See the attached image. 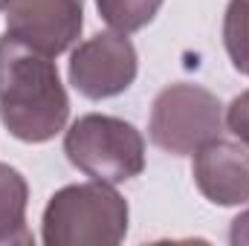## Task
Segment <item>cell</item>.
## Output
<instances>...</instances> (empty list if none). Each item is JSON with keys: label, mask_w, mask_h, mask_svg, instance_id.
Here are the masks:
<instances>
[{"label": "cell", "mask_w": 249, "mask_h": 246, "mask_svg": "<svg viewBox=\"0 0 249 246\" xmlns=\"http://www.w3.org/2000/svg\"><path fill=\"white\" fill-rule=\"evenodd\" d=\"M229 244H232V246H249V209H247V211H241V214L232 220Z\"/></svg>", "instance_id": "obj_12"}, {"label": "cell", "mask_w": 249, "mask_h": 246, "mask_svg": "<svg viewBox=\"0 0 249 246\" xmlns=\"http://www.w3.org/2000/svg\"><path fill=\"white\" fill-rule=\"evenodd\" d=\"M223 133V105L220 99L200 87L177 81L157 93L151 105L148 136L151 142L174 157H191L206 142Z\"/></svg>", "instance_id": "obj_4"}, {"label": "cell", "mask_w": 249, "mask_h": 246, "mask_svg": "<svg viewBox=\"0 0 249 246\" xmlns=\"http://www.w3.org/2000/svg\"><path fill=\"white\" fill-rule=\"evenodd\" d=\"M162 3L165 0H96V9L110 29L130 35V32L145 29L157 18Z\"/></svg>", "instance_id": "obj_9"}, {"label": "cell", "mask_w": 249, "mask_h": 246, "mask_svg": "<svg viewBox=\"0 0 249 246\" xmlns=\"http://www.w3.org/2000/svg\"><path fill=\"white\" fill-rule=\"evenodd\" d=\"M136 47L116 29L81 41L70 55V84L93 102L122 96L136 81Z\"/></svg>", "instance_id": "obj_5"}, {"label": "cell", "mask_w": 249, "mask_h": 246, "mask_svg": "<svg viewBox=\"0 0 249 246\" xmlns=\"http://www.w3.org/2000/svg\"><path fill=\"white\" fill-rule=\"evenodd\" d=\"M0 9H6V0H0Z\"/></svg>", "instance_id": "obj_13"}, {"label": "cell", "mask_w": 249, "mask_h": 246, "mask_svg": "<svg viewBox=\"0 0 249 246\" xmlns=\"http://www.w3.org/2000/svg\"><path fill=\"white\" fill-rule=\"evenodd\" d=\"M70 119V96L53 55L12 35L0 38V122L29 145L55 139Z\"/></svg>", "instance_id": "obj_1"}, {"label": "cell", "mask_w": 249, "mask_h": 246, "mask_svg": "<svg viewBox=\"0 0 249 246\" xmlns=\"http://www.w3.org/2000/svg\"><path fill=\"white\" fill-rule=\"evenodd\" d=\"M67 159L90 180L119 185L145 171V139L119 116L87 113L64 133Z\"/></svg>", "instance_id": "obj_3"}, {"label": "cell", "mask_w": 249, "mask_h": 246, "mask_svg": "<svg viewBox=\"0 0 249 246\" xmlns=\"http://www.w3.org/2000/svg\"><path fill=\"white\" fill-rule=\"evenodd\" d=\"M6 35L44 53L72 50L84 29V0H6Z\"/></svg>", "instance_id": "obj_6"}, {"label": "cell", "mask_w": 249, "mask_h": 246, "mask_svg": "<svg viewBox=\"0 0 249 246\" xmlns=\"http://www.w3.org/2000/svg\"><path fill=\"white\" fill-rule=\"evenodd\" d=\"M130 209L110 183H75L58 188L41 217L47 246H116L127 235Z\"/></svg>", "instance_id": "obj_2"}, {"label": "cell", "mask_w": 249, "mask_h": 246, "mask_svg": "<svg viewBox=\"0 0 249 246\" xmlns=\"http://www.w3.org/2000/svg\"><path fill=\"white\" fill-rule=\"evenodd\" d=\"M29 183L26 177L0 162V246H32V229L26 226Z\"/></svg>", "instance_id": "obj_8"}, {"label": "cell", "mask_w": 249, "mask_h": 246, "mask_svg": "<svg viewBox=\"0 0 249 246\" xmlns=\"http://www.w3.org/2000/svg\"><path fill=\"white\" fill-rule=\"evenodd\" d=\"M191 162V177L197 191L214 206H244L249 203V151L247 145L229 139H212L197 148Z\"/></svg>", "instance_id": "obj_7"}, {"label": "cell", "mask_w": 249, "mask_h": 246, "mask_svg": "<svg viewBox=\"0 0 249 246\" xmlns=\"http://www.w3.org/2000/svg\"><path fill=\"white\" fill-rule=\"evenodd\" d=\"M223 47L232 67L249 78V0H229L223 15Z\"/></svg>", "instance_id": "obj_10"}, {"label": "cell", "mask_w": 249, "mask_h": 246, "mask_svg": "<svg viewBox=\"0 0 249 246\" xmlns=\"http://www.w3.org/2000/svg\"><path fill=\"white\" fill-rule=\"evenodd\" d=\"M226 127L241 139V145L249 148V90L232 99V105L226 107Z\"/></svg>", "instance_id": "obj_11"}]
</instances>
